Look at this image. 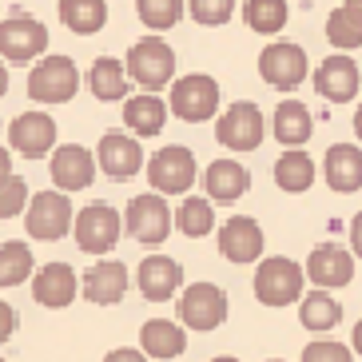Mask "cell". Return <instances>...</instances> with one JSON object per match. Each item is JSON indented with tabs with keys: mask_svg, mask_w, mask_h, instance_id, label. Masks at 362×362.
<instances>
[{
	"mask_svg": "<svg viewBox=\"0 0 362 362\" xmlns=\"http://www.w3.org/2000/svg\"><path fill=\"white\" fill-rule=\"evenodd\" d=\"M148 180L156 187V195H183L195 183V156L180 144L156 151L148 160Z\"/></svg>",
	"mask_w": 362,
	"mask_h": 362,
	"instance_id": "obj_10",
	"label": "cell"
},
{
	"mask_svg": "<svg viewBox=\"0 0 362 362\" xmlns=\"http://www.w3.org/2000/svg\"><path fill=\"white\" fill-rule=\"evenodd\" d=\"M60 21L76 36H96L107 24V0H60Z\"/></svg>",
	"mask_w": 362,
	"mask_h": 362,
	"instance_id": "obj_27",
	"label": "cell"
},
{
	"mask_svg": "<svg viewBox=\"0 0 362 362\" xmlns=\"http://www.w3.org/2000/svg\"><path fill=\"white\" fill-rule=\"evenodd\" d=\"M183 283V271L171 255H148L139 263V295L148 303H168Z\"/></svg>",
	"mask_w": 362,
	"mask_h": 362,
	"instance_id": "obj_21",
	"label": "cell"
},
{
	"mask_svg": "<svg viewBox=\"0 0 362 362\" xmlns=\"http://www.w3.org/2000/svg\"><path fill=\"white\" fill-rule=\"evenodd\" d=\"M12 330H16V315H12L8 303H0V342H8Z\"/></svg>",
	"mask_w": 362,
	"mask_h": 362,
	"instance_id": "obj_39",
	"label": "cell"
},
{
	"mask_svg": "<svg viewBox=\"0 0 362 362\" xmlns=\"http://www.w3.org/2000/svg\"><path fill=\"white\" fill-rule=\"evenodd\" d=\"M8 144L28 160H40L56 144V119L44 116V112H24L8 124Z\"/></svg>",
	"mask_w": 362,
	"mask_h": 362,
	"instance_id": "obj_15",
	"label": "cell"
},
{
	"mask_svg": "<svg viewBox=\"0 0 362 362\" xmlns=\"http://www.w3.org/2000/svg\"><path fill=\"white\" fill-rule=\"evenodd\" d=\"M80 287H84L88 303H96V307H112V303H119L124 291H128V267L119 263V259H100L96 267H88V271H84Z\"/></svg>",
	"mask_w": 362,
	"mask_h": 362,
	"instance_id": "obj_16",
	"label": "cell"
},
{
	"mask_svg": "<svg viewBox=\"0 0 362 362\" xmlns=\"http://www.w3.org/2000/svg\"><path fill=\"white\" fill-rule=\"evenodd\" d=\"M72 231H76L80 251H88V255H104V251L116 247L119 231H124V215H119L116 207H107V203H88L84 211L72 219Z\"/></svg>",
	"mask_w": 362,
	"mask_h": 362,
	"instance_id": "obj_5",
	"label": "cell"
},
{
	"mask_svg": "<svg viewBox=\"0 0 362 362\" xmlns=\"http://www.w3.org/2000/svg\"><path fill=\"white\" fill-rule=\"evenodd\" d=\"M104 362H148V358H144V351H112Z\"/></svg>",
	"mask_w": 362,
	"mask_h": 362,
	"instance_id": "obj_41",
	"label": "cell"
},
{
	"mask_svg": "<svg viewBox=\"0 0 362 362\" xmlns=\"http://www.w3.org/2000/svg\"><path fill=\"white\" fill-rule=\"evenodd\" d=\"M310 132H315V124H310V112L307 104H298V100H283V104L275 107V139L279 144H287L291 151L298 148V144H307Z\"/></svg>",
	"mask_w": 362,
	"mask_h": 362,
	"instance_id": "obj_25",
	"label": "cell"
},
{
	"mask_svg": "<svg viewBox=\"0 0 362 362\" xmlns=\"http://www.w3.org/2000/svg\"><path fill=\"white\" fill-rule=\"evenodd\" d=\"M92 156H96V163L104 168V175H112V180H132V175L144 168V148H139V139L124 136V132H104Z\"/></svg>",
	"mask_w": 362,
	"mask_h": 362,
	"instance_id": "obj_13",
	"label": "cell"
},
{
	"mask_svg": "<svg viewBox=\"0 0 362 362\" xmlns=\"http://www.w3.org/2000/svg\"><path fill=\"white\" fill-rule=\"evenodd\" d=\"M227 319V295L215 283H192L180 298V322L192 330H215Z\"/></svg>",
	"mask_w": 362,
	"mask_h": 362,
	"instance_id": "obj_12",
	"label": "cell"
},
{
	"mask_svg": "<svg viewBox=\"0 0 362 362\" xmlns=\"http://www.w3.org/2000/svg\"><path fill=\"white\" fill-rule=\"evenodd\" d=\"M351 346H354V351L362 354V322H358V327H354V339H351Z\"/></svg>",
	"mask_w": 362,
	"mask_h": 362,
	"instance_id": "obj_45",
	"label": "cell"
},
{
	"mask_svg": "<svg viewBox=\"0 0 362 362\" xmlns=\"http://www.w3.org/2000/svg\"><path fill=\"white\" fill-rule=\"evenodd\" d=\"M171 112L180 119H187V124H207L219 112V84L203 72L180 76L171 84Z\"/></svg>",
	"mask_w": 362,
	"mask_h": 362,
	"instance_id": "obj_4",
	"label": "cell"
},
{
	"mask_svg": "<svg viewBox=\"0 0 362 362\" xmlns=\"http://www.w3.org/2000/svg\"><path fill=\"white\" fill-rule=\"evenodd\" d=\"M263 132H267L263 112L251 100H235L223 116H219V124H215V139L227 151H255L263 144Z\"/></svg>",
	"mask_w": 362,
	"mask_h": 362,
	"instance_id": "obj_6",
	"label": "cell"
},
{
	"mask_svg": "<svg viewBox=\"0 0 362 362\" xmlns=\"http://www.w3.org/2000/svg\"><path fill=\"white\" fill-rule=\"evenodd\" d=\"M322 175L342 195L362 192V148H354V144H334L327 151V160H322Z\"/></svg>",
	"mask_w": 362,
	"mask_h": 362,
	"instance_id": "obj_22",
	"label": "cell"
},
{
	"mask_svg": "<svg viewBox=\"0 0 362 362\" xmlns=\"http://www.w3.org/2000/svg\"><path fill=\"white\" fill-rule=\"evenodd\" d=\"M163 119H168V104L160 96H132L124 104V124H128L136 136H160L163 132Z\"/></svg>",
	"mask_w": 362,
	"mask_h": 362,
	"instance_id": "obj_26",
	"label": "cell"
},
{
	"mask_svg": "<svg viewBox=\"0 0 362 362\" xmlns=\"http://www.w3.org/2000/svg\"><path fill=\"white\" fill-rule=\"evenodd\" d=\"M171 223H180V231L187 235V239H203V235H211V227H215L211 199H207V195H192V199H183L180 211L171 215Z\"/></svg>",
	"mask_w": 362,
	"mask_h": 362,
	"instance_id": "obj_32",
	"label": "cell"
},
{
	"mask_svg": "<svg viewBox=\"0 0 362 362\" xmlns=\"http://www.w3.org/2000/svg\"><path fill=\"white\" fill-rule=\"evenodd\" d=\"M88 84H92L96 100H104V104L128 96V76H124V64L112 60V56H96V64H92V72H88Z\"/></svg>",
	"mask_w": 362,
	"mask_h": 362,
	"instance_id": "obj_29",
	"label": "cell"
},
{
	"mask_svg": "<svg viewBox=\"0 0 362 362\" xmlns=\"http://www.w3.org/2000/svg\"><path fill=\"white\" fill-rule=\"evenodd\" d=\"M307 275H310V283H319L322 291L346 287L354 279V255L342 251L339 243H319L307 259Z\"/></svg>",
	"mask_w": 362,
	"mask_h": 362,
	"instance_id": "obj_18",
	"label": "cell"
},
{
	"mask_svg": "<svg viewBox=\"0 0 362 362\" xmlns=\"http://www.w3.org/2000/svg\"><path fill=\"white\" fill-rule=\"evenodd\" d=\"M219 251H223L231 263H255L263 255V227L247 215H235L219 227Z\"/></svg>",
	"mask_w": 362,
	"mask_h": 362,
	"instance_id": "obj_20",
	"label": "cell"
},
{
	"mask_svg": "<svg viewBox=\"0 0 362 362\" xmlns=\"http://www.w3.org/2000/svg\"><path fill=\"white\" fill-rule=\"evenodd\" d=\"M243 16L251 24V33H263V36H275L279 28H287V0H247L243 4Z\"/></svg>",
	"mask_w": 362,
	"mask_h": 362,
	"instance_id": "obj_33",
	"label": "cell"
},
{
	"mask_svg": "<svg viewBox=\"0 0 362 362\" xmlns=\"http://www.w3.org/2000/svg\"><path fill=\"white\" fill-rule=\"evenodd\" d=\"M203 187H207L211 203H235L251 187V171L239 160H215L211 168L203 171Z\"/></svg>",
	"mask_w": 362,
	"mask_h": 362,
	"instance_id": "obj_23",
	"label": "cell"
},
{
	"mask_svg": "<svg viewBox=\"0 0 362 362\" xmlns=\"http://www.w3.org/2000/svg\"><path fill=\"white\" fill-rule=\"evenodd\" d=\"M0 362H4V358H0Z\"/></svg>",
	"mask_w": 362,
	"mask_h": 362,
	"instance_id": "obj_48",
	"label": "cell"
},
{
	"mask_svg": "<svg viewBox=\"0 0 362 362\" xmlns=\"http://www.w3.org/2000/svg\"><path fill=\"white\" fill-rule=\"evenodd\" d=\"M124 227H128L132 239L160 247L171 235V211L163 203V195H136L128 203V211H124Z\"/></svg>",
	"mask_w": 362,
	"mask_h": 362,
	"instance_id": "obj_11",
	"label": "cell"
},
{
	"mask_svg": "<svg viewBox=\"0 0 362 362\" xmlns=\"http://www.w3.org/2000/svg\"><path fill=\"white\" fill-rule=\"evenodd\" d=\"M275 183L283 187L287 195H298V192H307L310 183H315V163H310L307 151H283L275 163Z\"/></svg>",
	"mask_w": 362,
	"mask_h": 362,
	"instance_id": "obj_30",
	"label": "cell"
},
{
	"mask_svg": "<svg viewBox=\"0 0 362 362\" xmlns=\"http://www.w3.org/2000/svg\"><path fill=\"white\" fill-rule=\"evenodd\" d=\"M342 319V307L334 303V298L327 295V291H310V295L298 298V322L307 330H330V327H339Z\"/></svg>",
	"mask_w": 362,
	"mask_h": 362,
	"instance_id": "obj_31",
	"label": "cell"
},
{
	"mask_svg": "<svg viewBox=\"0 0 362 362\" xmlns=\"http://www.w3.org/2000/svg\"><path fill=\"white\" fill-rule=\"evenodd\" d=\"M36 275V259L33 247L21 243V239H8L0 243V287H21Z\"/></svg>",
	"mask_w": 362,
	"mask_h": 362,
	"instance_id": "obj_28",
	"label": "cell"
},
{
	"mask_svg": "<svg viewBox=\"0 0 362 362\" xmlns=\"http://www.w3.org/2000/svg\"><path fill=\"white\" fill-rule=\"evenodd\" d=\"M4 175H12V156L0 148V180H4Z\"/></svg>",
	"mask_w": 362,
	"mask_h": 362,
	"instance_id": "obj_42",
	"label": "cell"
},
{
	"mask_svg": "<svg viewBox=\"0 0 362 362\" xmlns=\"http://www.w3.org/2000/svg\"><path fill=\"white\" fill-rule=\"evenodd\" d=\"M354 132H358V139H362V104H358V112H354Z\"/></svg>",
	"mask_w": 362,
	"mask_h": 362,
	"instance_id": "obj_46",
	"label": "cell"
},
{
	"mask_svg": "<svg viewBox=\"0 0 362 362\" xmlns=\"http://www.w3.org/2000/svg\"><path fill=\"white\" fill-rule=\"evenodd\" d=\"M303 362H354V354H351V346H342V342L319 339L303 351Z\"/></svg>",
	"mask_w": 362,
	"mask_h": 362,
	"instance_id": "obj_38",
	"label": "cell"
},
{
	"mask_svg": "<svg viewBox=\"0 0 362 362\" xmlns=\"http://www.w3.org/2000/svg\"><path fill=\"white\" fill-rule=\"evenodd\" d=\"M124 76L128 84H139L148 96H156L160 88H168L175 80V52L163 36H144L128 48V60H124Z\"/></svg>",
	"mask_w": 362,
	"mask_h": 362,
	"instance_id": "obj_1",
	"label": "cell"
},
{
	"mask_svg": "<svg viewBox=\"0 0 362 362\" xmlns=\"http://www.w3.org/2000/svg\"><path fill=\"white\" fill-rule=\"evenodd\" d=\"M136 12H139V21L148 24V28H175L183 16V4L180 0H136Z\"/></svg>",
	"mask_w": 362,
	"mask_h": 362,
	"instance_id": "obj_35",
	"label": "cell"
},
{
	"mask_svg": "<svg viewBox=\"0 0 362 362\" xmlns=\"http://www.w3.org/2000/svg\"><path fill=\"white\" fill-rule=\"evenodd\" d=\"M303 267L295 263V259H263L255 271V298L263 303V307H291V303H298L303 298Z\"/></svg>",
	"mask_w": 362,
	"mask_h": 362,
	"instance_id": "obj_2",
	"label": "cell"
},
{
	"mask_svg": "<svg viewBox=\"0 0 362 362\" xmlns=\"http://www.w3.org/2000/svg\"><path fill=\"white\" fill-rule=\"evenodd\" d=\"M139 346H144V358H175V354L187 351V334H183L180 322L151 319L139 330Z\"/></svg>",
	"mask_w": 362,
	"mask_h": 362,
	"instance_id": "obj_24",
	"label": "cell"
},
{
	"mask_svg": "<svg viewBox=\"0 0 362 362\" xmlns=\"http://www.w3.org/2000/svg\"><path fill=\"white\" fill-rule=\"evenodd\" d=\"M231 12H235V0H192V16H195V24H203V28L227 24Z\"/></svg>",
	"mask_w": 362,
	"mask_h": 362,
	"instance_id": "obj_37",
	"label": "cell"
},
{
	"mask_svg": "<svg viewBox=\"0 0 362 362\" xmlns=\"http://www.w3.org/2000/svg\"><path fill=\"white\" fill-rule=\"evenodd\" d=\"M96 180V156L80 144H64L52 151V183L60 192H84Z\"/></svg>",
	"mask_w": 362,
	"mask_h": 362,
	"instance_id": "obj_14",
	"label": "cell"
},
{
	"mask_svg": "<svg viewBox=\"0 0 362 362\" xmlns=\"http://www.w3.org/2000/svg\"><path fill=\"white\" fill-rule=\"evenodd\" d=\"M21 207H28V183L21 175H4L0 180V219L21 215Z\"/></svg>",
	"mask_w": 362,
	"mask_h": 362,
	"instance_id": "obj_36",
	"label": "cell"
},
{
	"mask_svg": "<svg viewBox=\"0 0 362 362\" xmlns=\"http://www.w3.org/2000/svg\"><path fill=\"white\" fill-rule=\"evenodd\" d=\"M80 295V279L68 263H44L33 275V298L40 307H68Z\"/></svg>",
	"mask_w": 362,
	"mask_h": 362,
	"instance_id": "obj_19",
	"label": "cell"
},
{
	"mask_svg": "<svg viewBox=\"0 0 362 362\" xmlns=\"http://www.w3.org/2000/svg\"><path fill=\"white\" fill-rule=\"evenodd\" d=\"M48 48V28H44L36 16H8V21H0V56L12 60V64H28L36 56H44Z\"/></svg>",
	"mask_w": 362,
	"mask_h": 362,
	"instance_id": "obj_9",
	"label": "cell"
},
{
	"mask_svg": "<svg viewBox=\"0 0 362 362\" xmlns=\"http://www.w3.org/2000/svg\"><path fill=\"white\" fill-rule=\"evenodd\" d=\"M211 362H239V358H231V354H223V358H211Z\"/></svg>",
	"mask_w": 362,
	"mask_h": 362,
	"instance_id": "obj_47",
	"label": "cell"
},
{
	"mask_svg": "<svg viewBox=\"0 0 362 362\" xmlns=\"http://www.w3.org/2000/svg\"><path fill=\"white\" fill-rule=\"evenodd\" d=\"M315 92H322L330 104H351L354 92H358V64L342 52L327 56L315 72Z\"/></svg>",
	"mask_w": 362,
	"mask_h": 362,
	"instance_id": "obj_17",
	"label": "cell"
},
{
	"mask_svg": "<svg viewBox=\"0 0 362 362\" xmlns=\"http://www.w3.org/2000/svg\"><path fill=\"white\" fill-rule=\"evenodd\" d=\"M342 8L351 12V16H358V21H362V0H346V4H342Z\"/></svg>",
	"mask_w": 362,
	"mask_h": 362,
	"instance_id": "obj_43",
	"label": "cell"
},
{
	"mask_svg": "<svg viewBox=\"0 0 362 362\" xmlns=\"http://www.w3.org/2000/svg\"><path fill=\"white\" fill-rule=\"evenodd\" d=\"M80 88V68L68 56H48L28 72V96L36 104H68Z\"/></svg>",
	"mask_w": 362,
	"mask_h": 362,
	"instance_id": "obj_3",
	"label": "cell"
},
{
	"mask_svg": "<svg viewBox=\"0 0 362 362\" xmlns=\"http://www.w3.org/2000/svg\"><path fill=\"white\" fill-rule=\"evenodd\" d=\"M72 203H68L64 192H40L28 199V215H24V227L33 239H44V243H52V239H64L72 231Z\"/></svg>",
	"mask_w": 362,
	"mask_h": 362,
	"instance_id": "obj_7",
	"label": "cell"
},
{
	"mask_svg": "<svg viewBox=\"0 0 362 362\" xmlns=\"http://www.w3.org/2000/svg\"><path fill=\"white\" fill-rule=\"evenodd\" d=\"M351 247H354V255L362 259V211L354 215V223H351Z\"/></svg>",
	"mask_w": 362,
	"mask_h": 362,
	"instance_id": "obj_40",
	"label": "cell"
},
{
	"mask_svg": "<svg viewBox=\"0 0 362 362\" xmlns=\"http://www.w3.org/2000/svg\"><path fill=\"white\" fill-rule=\"evenodd\" d=\"M259 76L279 92H295L307 80V52L291 40H275L259 52Z\"/></svg>",
	"mask_w": 362,
	"mask_h": 362,
	"instance_id": "obj_8",
	"label": "cell"
},
{
	"mask_svg": "<svg viewBox=\"0 0 362 362\" xmlns=\"http://www.w3.org/2000/svg\"><path fill=\"white\" fill-rule=\"evenodd\" d=\"M8 92V68H4V60H0V96Z\"/></svg>",
	"mask_w": 362,
	"mask_h": 362,
	"instance_id": "obj_44",
	"label": "cell"
},
{
	"mask_svg": "<svg viewBox=\"0 0 362 362\" xmlns=\"http://www.w3.org/2000/svg\"><path fill=\"white\" fill-rule=\"evenodd\" d=\"M327 40L339 48V52H351V48H362V21L351 16L346 8H334L327 16Z\"/></svg>",
	"mask_w": 362,
	"mask_h": 362,
	"instance_id": "obj_34",
	"label": "cell"
}]
</instances>
